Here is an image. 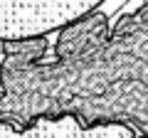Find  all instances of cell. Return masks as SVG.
<instances>
[]
</instances>
